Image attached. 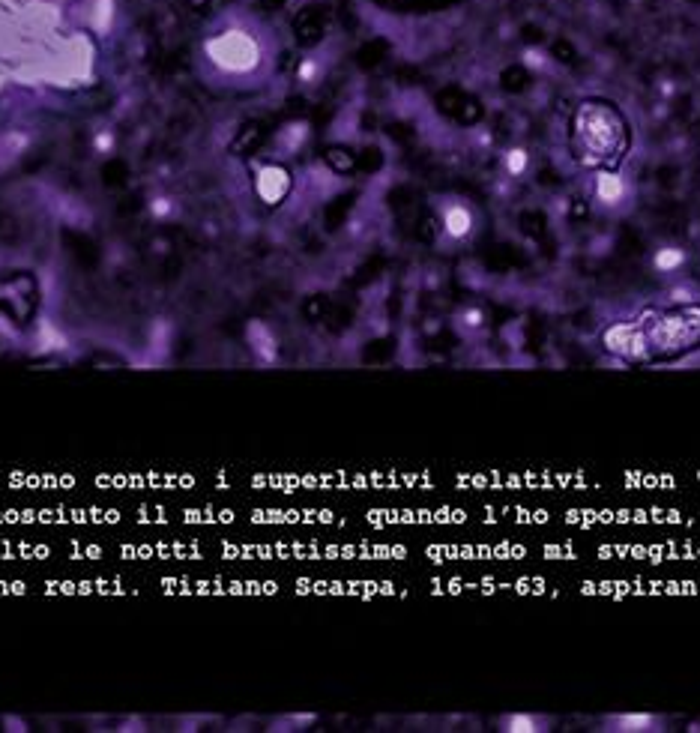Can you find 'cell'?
Here are the masks:
<instances>
[{
	"mask_svg": "<svg viewBox=\"0 0 700 733\" xmlns=\"http://www.w3.org/2000/svg\"><path fill=\"white\" fill-rule=\"evenodd\" d=\"M599 342H602L605 354H611L614 360H620L626 366H647V348H644V333H641L638 315L623 318V321H611L599 333Z\"/></svg>",
	"mask_w": 700,
	"mask_h": 733,
	"instance_id": "4",
	"label": "cell"
},
{
	"mask_svg": "<svg viewBox=\"0 0 700 733\" xmlns=\"http://www.w3.org/2000/svg\"><path fill=\"white\" fill-rule=\"evenodd\" d=\"M593 198H596V207L599 210H605V213H623L632 204V186L623 180L620 171H596Z\"/></svg>",
	"mask_w": 700,
	"mask_h": 733,
	"instance_id": "5",
	"label": "cell"
},
{
	"mask_svg": "<svg viewBox=\"0 0 700 733\" xmlns=\"http://www.w3.org/2000/svg\"><path fill=\"white\" fill-rule=\"evenodd\" d=\"M608 733H659L665 731V719L656 713H617L602 722Z\"/></svg>",
	"mask_w": 700,
	"mask_h": 733,
	"instance_id": "7",
	"label": "cell"
},
{
	"mask_svg": "<svg viewBox=\"0 0 700 733\" xmlns=\"http://www.w3.org/2000/svg\"><path fill=\"white\" fill-rule=\"evenodd\" d=\"M569 144L575 159L590 171H617L632 150V126L626 114L602 96L581 99L572 123Z\"/></svg>",
	"mask_w": 700,
	"mask_h": 733,
	"instance_id": "1",
	"label": "cell"
},
{
	"mask_svg": "<svg viewBox=\"0 0 700 733\" xmlns=\"http://www.w3.org/2000/svg\"><path fill=\"white\" fill-rule=\"evenodd\" d=\"M327 162H330L333 171L348 174L350 168H353V153H350V150H342V147H333V150H327Z\"/></svg>",
	"mask_w": 700,
	"mask_h": 733,
	"instance_id": "15",
	"label": "cell"
},
{
	"mask_svg": "<svg viewBox=\"0 0 700 733\" xmlns=\"http://www.w3.org/2000/svg\"><path fill=\"white\" fill-rule=\"evenodd\" d=\"M294 30H297V39H300V42H306V45L318 42V39L324 36V18H321V12H318L315 6L303 9V12L297 15V21H294Z\"/></svg>",
	"mask_w": 700,
	"mask_h": 733,
	"instance_id": "11",
	"label": "cell"
},
{
	"mask_svg": "<svg viewBox=\"0 0 700 733\" xmlns=\"http://www.w3.org/2000/svg\"><path fill=\"white\" fill-rule=\"evenodd\" d=\"M455 327L464 333V336H482L488 330V315L482 306H464L458 309L455 315Z\"/></svg>",
	"mask_w": 700,
	"mask_h": 733,
	"instance_id": "12",
	"label": "cell"
},
{
	"mask_svg": "<svg viewBox=\"0 0 700 733\" xmlns=\"http://www.w3.org/2000/svg\"><path fill=\"white\" fill-rule=\"evenodd\" d=\"M551 54L557 60H563V63H575V57H578V51H575V45L569 39H554L551 42Z\"/></svg>",
	"mask_w": 700,
	"mask_h": 733,
	"instance_id": "16",
	"label": "cell"
},
{
	"mask_svg": "<svg viewBox=\"0 0 700 733\" xmlns=\"http://www.w3.org/2000/svg\"><path fill=\"white\" fill-rule=\"evenodd\" d=\"M500 165H503L506 174H512V177H524V174L530 171V153H527L524 147H509V150H503Z\"/></svg>",
	"mask_w": 700,
	"mask_h": 733,
	"instance_id": "13",
	"label": "cell"
},
{
	"mask_svg": "<svg viewBox=\"0 0 700 733\" xmlns=\"http://www.w3.org/2000/svg\"><path fill=\"white\" fill-rule=\"evenodd\" d=\"M434 219L440 225V234L452 246H464L479 231V210L473 201L461 195H440L434 198Z\"/></svg>",
	"mask_w": 700,
	"mask_h": 733,
	"instance_id": "3",
	"label": "cell"
},
{
	"mask_svg": "<svg viewBox=\"0 0 700 733\" xmlns=\"http://www.w3.org/2000/svg\"><path fill=\"white\" fill-rule=\"evenodd\" d=\"M246 342L252 348V354L258 357V363L264 366H273L279 360V342L273 336V330L264 324V321H252L249 330H246Z\"/></svg>",
	"mask_w": 700,
	"mask_h": 733,
	"instance_id": "9",
	"label": "cell"
},
{
	"mask_svg": "<svg viewBox=\"0 0 700 733\" xmlns=\"http://www.w3.org/2000/svg\"><path fill=\"white\" fill-rule=\"evenodd\" d=\"M686 264H689V249L680 243H659L650 252V267L659 276H677Z\"/></svg>",
	"mask_w": 700,
	"mask_h": 733,
	"instance_id": "8",
	"label": "cell"
},
{
	"mask_svg": "<svg viewBox=\"0 0 700 733\" xmlns=\"http://www.w3.org/2000/svg\"><path fill=\"white\" fill-rule=\"evenodd\" d=\"M497 725L503 733H548L554 728V722L539 713H509V716H500Z\"/></svg>",
	"mask_w": 700,
	"mask_h": 733,
	"instance_id": "10",
	"label": "cell"
},
{
	"mask_svg": "<svg viewBox=\"0 0 700 733\" xmlns=\"http://www.w3.org/2000/svg\"><path fill=\"white\" fill-rule=\"evenodd\" d=\"M291 186H294V177H291V171H288L285 165H264V168L258 171V177H255L258 198H261L264 204H270V207L282 204V201L288 198Z\"/></svg>",
	"mask_w": 700,
	"mask_h": 733,
	"instance_id": "6",
	"label": "cell"
},
{
	"mask_svg": "<svg viewBox=\"0 0 700 733\" xmlns=\"http://www.w3.org/2000/svg\"><path fill=\"white\" fill-rule=\"evenodd\" d=\"M647 366L671 363L700 348V300L695 303H671L668 309H644L638 315Z\"/></svg>",
	"mask_w": 700,
	"mask_h": 733,
	"instance_id": "2",
	"label": "cell"
},
{
	"mask_svg": "<svg viewBox=\"0 0 700 733\" xmlns=\"http://www.w3.org/2000/svg\"><path fill=\"white\" fill-rule=\"evenodd\" d=\"M530 72L524 69V66H509V69H503V75H500V84H503V90H509V93H521V90H527L530 87Z\"/></svg>",
	"mask_w": 700,
	"mask_h": 733,
	"instance_id": "14",
	"label": "cell"
}]
</instances>
